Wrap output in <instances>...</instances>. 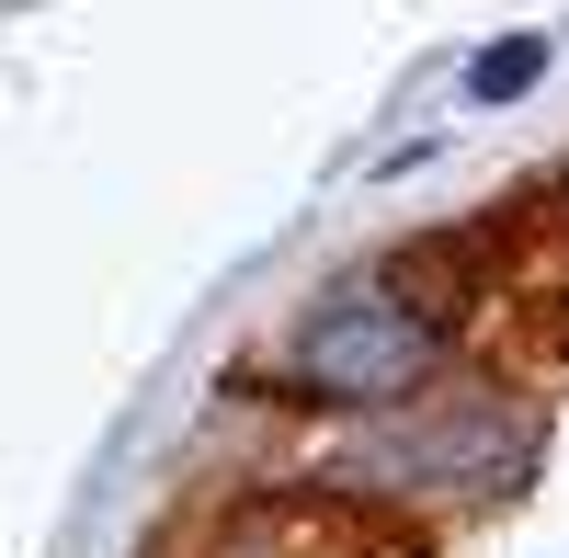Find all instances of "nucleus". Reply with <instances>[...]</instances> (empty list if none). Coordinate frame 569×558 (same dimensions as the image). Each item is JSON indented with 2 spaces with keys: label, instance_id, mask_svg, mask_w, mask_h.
<instances>
[{
  "label": "nucleus",
  "instance_id": "f257e3e1",
  "mask_svg": "<svg viewBox=\"0 0 569 558\" xmlns=\"http://www.w3.org/2000/svg\"><path fill=\"white\" fill-rule=\"evenodd\" d=\"M433 365H445V331L388 273H342V286L284 331V388H308L330 410H399V399L433 388Z\"/></svg>",
  "mask_w": 569,
  "mask_h": 558
},
{
  "label": "nucleus",
  "instance_id": "f03ea898",
  "mask_svg": "<svg viewBox=\"0 0 569 558\" xmlns=\"http://www.w3.org/2000/svg\"><path fill=\"white\" fill-rule=\"evenodd\" d=\"M194 558H410V525L388 501H353V490H319V479H284V490H240L217 501Z\"/></svg>",
  "mask_w": 569,
  "mask_h": 558
},
{
  "label": "nucleus",
  "instance_id": "7ed1b4c3",
  "mask_svg": "<svg viewBox=\"0 0 569 558\" xmlns=\"http://www.w3.org/2000/svg\"><path fill=\"white\" fill-rule=\"evenodd\" d=\"M536 80H547V34H490L467 58V103H525Z\"/></svg>",
  "mask_w": 569,
  "mask_h": 558
}]
</instances>
